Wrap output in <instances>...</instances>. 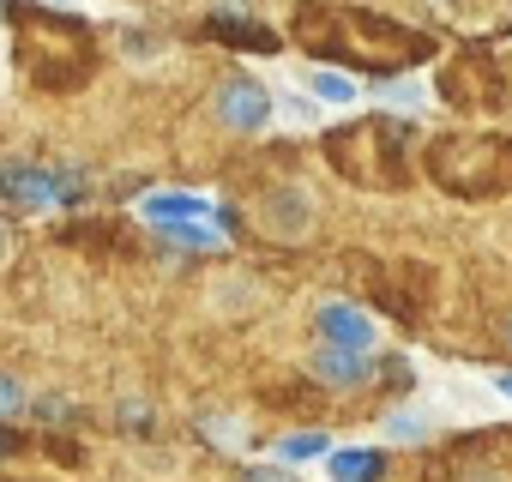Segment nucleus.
<instances>
[{
	"mask_svg": "<svg viewBox=\"0 0 512 482\" xmlns=\"http://www.w3.org/2000/svg\"><path fill=\"white\" fill-rule=\"evenodd\" d=\"M296 25H314V31H338V43H320L308 55H344V61H362V67H404V61H422L428 43L398 31V25H380L374 13H302Z\"/></svg>",
	"mask_w": 512,
	"mask_h": 482,
	"instance_id": "nucleus-1",
	"label": "nucleus"
},
{
	"mask_svg": "<svg viewBox=\"0 0 512 482\" xmlns=\"http://www.w3.org/2000/svg\"><path fill=\"white\" fill-rule=\"evenodd\" d=\"M434 175L452 193H494L500 181H512L506 151L494 139H440L434 145Z\"/></svg>",
	"mask_w": 512,
	"mask_h": 482,
	"instance_id": "nucleus-2",
	"label": "nucleus"
},
{
	"mask_svg": "<svg viewBox=\"0 0 512 482\" xmlns=\"http://www.w3.org/2000/svg\"><path fill=\"white\" fill-rule=\"evenodd\" d=\"M272 115H278V103H272L266 85H253V79H223L217 85V121L229 133H266Z\"/></svg>",
	"mask_w": 512,
	"mask_h": 482,
	"instance_id": "nucleus-3",
	"label": "nucleus"
},
{
	"mask_svg": "<svg viewBox=\"0 0 512 482\" xmlns=\"http://www.w3.org/2000/svg\"><path fill=\"white\" fill-rule=\"evenodd\" d=\"M260 229H266L272 241H302V235L314 229V193H302V187H272V193L260 199Z\"/></svg>",
	"mask_w": 512,
	"mask_h": 482,
	"instance_id": "nucleus-4",
	"label": "nucleus"
},
{
	"mask_svg": "<svg viewBox=\"0 0 512 482\" xmlns=\"http://www.w3.org/2000/svg\"><path fill=\"white\" fill-rule=\"evenodd\" d=\"M0 199H7V205H25V211H43V205H55V199H73V193H67V175L7 163V169H0Z\"/></svg>",
	"mask_w": 512,
	"mask_h": 482,
	"instance_id": "nucleus-5",
	"label": "nucleus"
},
{
	"mask_svg": "<svg viewBox=\"0 0 512 482\" xmlns=\"http://www.w3.org/2000/svg\"><path fill=\"white\" fill-rule=\"evenodd\" d=\"M314 332H320V344H338V350H368L374 344V320L350 302H326L314 314Z\"/></svg>",
	"mask_w": 512,
	"mask_h": 482,
	"instance_id": "nucleus-6",
	"label": "nucleus"
},
{
	"mask_svg": "<svg viewBox=\"0 0 512 482\" xmlns=\"http://www.w3.org/2000/svg\"><path fill=\"white\" fill-rule=\"evenodd\" d=\"M326 386H362L368 374H374V362H368V350H338V344H320L314 350V362H308Z\"/></svg>",
	"mask_w": 512,
	"mask_h": 482,
	"instance_id": "nucleus-7",
	"label": "nucleus"
},
{
	"mask_svg": "<svg viewBox=\"0 0 512 482\" xmlns=\"http://www.w3.org/2000/svg\"><path fill=\"white\" fill-rule=\"evenodd\" d=\"M380 464V452H332V482H374Z\"/></svg>",
	"mask_w": 512,
	"mask_h": 482,
	"instance_id": "nucleus-8",
	"label": "nucleus"
},
{
	"mask_svg": "<svg viewBox=\"0 0 512 482\" xmlns=\"http://www.w3.org/2000/svg\"><path fill=\"white\" fill-rule=\"evenodd\" d=\"M308 91H314L320 103H332V109H344V103H356V85H350L344 73H326V67H314V73H308Z\"/></svg>",
	"mask_w": 512,
	"mask_h": 482,
	"instance_id": "nucleus-9",
	"label": "nucleus"
},
{
	"mask_svg": "<svg viewBox=\"0 0 512 482\" xmlns=\"http://www.w3.org/2000/svg\"><path fill=\"white\" fill-rule=\"evenodd\" d=\"M278 452L302 464V458H326V452H332V440H326V434H290V440H284Z\"/></svg>",
	"mask_w": 512,
	"mask_h": 482,
	"instance_id": "nucleus-10",
	"label": "nucleus"
},
{
	"mask_svg": "<svg viewBox=\"0 0 512 482\" xmlns=\"http://www.w3.org/2000/svg\"><path fill=\"white\" fill-rule=\"evenodd\" d=\"M25 410V386L13 374H0V416H19Z\"/></svg>",
	"mask_w": 512,
	"mask_h": 482,
	"instance_id": "nucleus-11",
	"label": "nucleus"
},
{
	"mask_svg": "<svg viewBox=\"0 0 512 482\" xmlns=\"http://www.w3.org/2000/svg\"><path fill=\"white\" fill-rule=\"evenodd\" d=\"M422 428H428V422H422L416 410H398V416H392V434H398V440H416Z\"/></svg>",
	"mask_w": 512,
	"mask_h": 482,
	"instance_id": "nucleus-12",
	"label": "nucleus"
},
{
	"mask_svg": "<svg viewBox=\"0 0 512 482\" xmlns=\"http://www.w3.org/2000/svg\"><path fill=\"white\" fill-rule=\"evenodd\" d=\"M241 482H296V476H290V470H266V464H247Z\"/></svg>",
	"mask_w": 512,
	"mask_h": 482,
	"instance_id": "nucleus-13",
	"label": "nucleus"
},
{
	"mask_svg": "<svg viewBox=\"0 0 512 482\" xmlns=\"http://www.w3.org/2000/svg\"><path fill=\"white\" fill-rule=\"evenodd\" d=\"M127 55H133V61H151V55H157V43H151L145 31H127Z\"/></svg>",
	"mask_w": 512,
	"mask_h": 482,
	"instance_id": "nucleus-14",
	"label": "nucleus"
},
{
	"mask_svg": "<svg viewBox=\"0 0 512 482\" xmlns=\"http://www.w3.org/2000/svg\"><path fill=\"white\" fill-rule=\"evenodd\" d=\"M7 254H13V241H7V229H0V266H7Z\"/></svg>",
	"mask_w": 512,
	"mask_h": 482,
	"instance_id": "nucleus-15",
	"label": "nucleus"
},
{
	"mask_svg": "<svg viewBox=\"0 0 512 482\" xmlns=\"http://www.w3.org/2000/svg\"><path fill=\"white\" fill-rule=\"evenodd\" d=\"M494 386H500V392H506V398H512V374H494Z\"/></svg>",
	"mask_w": 512,
	"mask_h": 482,
	"instance_id": "nucleus-16",
	"label": "nucleus"
},
{
	"mask_svg": "<svg viewBox=\"0 0 512 482\" xmlns=\"http://www.w3.org/2000/svg\"><path fill=\"white\" fill-rule=\"evenodd\" d=\"M7 452H13V434H7V428H0V458H7Z\"/></svg>",
	"mask_w": 512,
	"mask_h": 482,
	"instance_id": "nucleus-17",
	"label": "nucleus"
},
{
	"mask_svg": "<svg viewBox=\"0 0 512 482\" xmlns=\"http://www.w3.org/2000/svg\"><path fill=\"white\" fill-rule=\"evenodd\" d=\"M470 482H494V476H470Z\"/></svg>",
	"mask_w": 512,
	"mask_h": 482,
	"instance_id": "nucleus-18",
	"label": "nucleus"
},
{
	"mask_svg": "<svg viewBox=\"0 0 512 482\" xmlns=\"http://www.w3.org/2000/svg\"><path fill=\"white\" fill-rule=\"evenodd\" d=\"M506 344H512V320H506Z\"/></svg>",
	"mask_w": 512,
	"mask_h": 482,
	"instance_id": "nucleus-19",
	"label": "nucleus"
}]
</instances>
